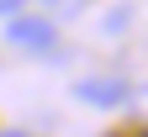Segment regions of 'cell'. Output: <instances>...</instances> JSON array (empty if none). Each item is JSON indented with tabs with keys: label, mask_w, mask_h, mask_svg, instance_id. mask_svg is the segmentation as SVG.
I'll use <instances>...</instances> for the list:
<instances>
[{
	"label": "cell",
	"mask_w": 148,
	"mask_h": 137,
	"mask_svg": "<svg viewBox=\"0 0 148 137\" xmlns=\"http://www.w3.org/2000/svg\"><path fill=\"white\" fill-rule=\"evenodd\" d=\"M5 42L11 48H21V53H53V48H58V27H53V16H42V11H37V16H11V21H5Z\"/></svg>",
	"instance_id": "cell-1"
},
{
	"label": "cell",
	"mask_w": 148,
	"mask_h": 137,
	"mask_svg": "<svg viewBox=\"0 0 148 137\" xmlns=\"http://www.w3.org/2000/svg\"><path fill=\"white\" fill-rule=\"evenodd\" d=\"M69 95L85 100V106H127L132 100V85H127L122 74H85V79L69 85Z\"/></svg>",
	"instance_id": "cell-2"
},
{
	"label": "cell",
	"mask_w": 148,
	"mask_h": 137,
	"mask_svg": "<svg viewBox=\"0 0 148 137\" xmlns=\"http://www.w3.org/2000/svg\"><path fill=\"white\" fill-rule=\"evenodd\" d=\"M0 16H5V21H11V16H21V0H0Z\"/></svg>",
	"instance_id": "cell-3"
},
{
	"label": "cell",
	"mask_w": 148,
	"mask_h": 137,
	"mask_svg": "<svg viewBox=\"0 0 148 137\" xmlns=\"http://www.w3.org/2000/svg\"><path fill=\"white\" fill-rule=\"evenodd\" d=\"M0 137H27V132H0Z\"/></svg>",
	"instance_id": "cell-4"
}]
</instances>
